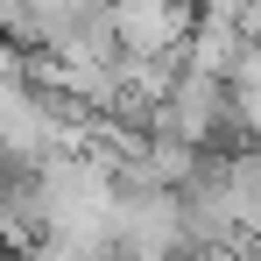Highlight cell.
I'll return each mask as SVG.
<instances>
[{
  "label": "cell",
  "instance_id": "obj_1",
  "mask_svg": "<svg viewBox=\"0 0 261 261\" xmlns=\"http://www.w3.org/2000/svg\"><path fill=\"white\" fill-rule=\"evenodd\" d=\"M155 127H170L176 141H191L198 155H240L254 134L240 120V106H233V92L219 71H198V64H176L170 92H163V106H155Z\"/></svg>",
  "mask_w": 261,
  "mask_h": 261
},
{
  "label": "cell",
  "instance_id": "obj_2",
  "mask_svg": "<svg viewBox=\"0 0 261 261\" xmlns=\"http://www.w3.org/2000/svg\"><path fill=\"white\" fill-rule=\"evenodd\" d=\"M198 7L191 0H113V36H120V64H155V57H184Z\"/></svg>",
  "mask_w": 261,
  "mask_h": 261
}]
</instances>
